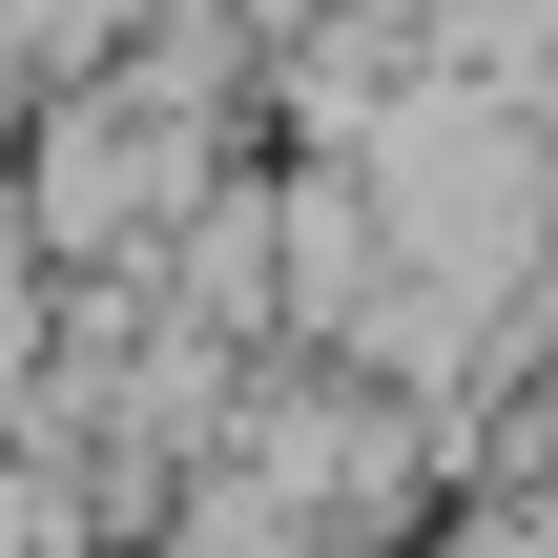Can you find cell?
Masks as SVG:
<instances>
[{
	"instance_id": "obj_2",
	"label": "cell",
	"mask_w": 558,
	"mask_h": 558,
	"mask_svg": "<svg viewBox=\"0 0 558 558\" xmlns=\"http://www.w3.org/2000/svg\"><path fill=\"white\" fill-rule=\"evenodd\" d=\"M21 393H41V269L0 248V435H21Z\"/></svg>"
},
{
	"instance_id": "obj_3",
	"label": "cell",
	"mask_w": 558,
	"mask_h": 558,
	"mask_svg": "<svg viewBox=\"0 0 558 558\" xmlns=\"http://www.w3.org/2000/svg\"><path fill=\"white\" fill-rule=\"evenodd\" d=\"M228 21H248V41H269V21H311V0H228Z\"/></svg>"
},
{
	"instance_id": "obj_1",
	"label": "cell",
	"mask_w": 558,
	"mask_h": 558,
	"mask_svg": "<svg viewBox=\"0 0 558 558\" xmlns=\"http://www.w3.org/2000/svg\"><path fill=\"white\" fill-rule=\"evenodd\" d=\"M373 269H393V248H373L352 166H331V145H269V352H331Z\"/></svg>"
}]
</instances>
